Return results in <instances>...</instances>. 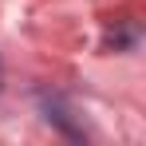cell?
<instances>
[{
  "instance_id": "cell-1",
  "label": "cell",
  "mask_w": 146,
  "mask_h": 146,
  "mask_svg": "<svg viewBox=\"0 0 146 146\" xmlns=\"http://www.w3.org/2000/svg\"><path fill=\"white\" fill-rule=\"evenodd\" d=\"M0 79H4V67H0Z\"/></svg>"
}]
</instances>
